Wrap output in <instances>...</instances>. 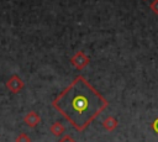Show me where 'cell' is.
Wrapping results in <instances>:
<instances>
[{
    "mask_svg": "<svg viewBox=\"0 0 158 142\" xmlns=\"http://www.w3.org/2000/svg\"><path fill=\"white\" fill-rule=\"evenodd\" d=\"M15 142H31V138H30L26 133H20V135L16 137Z\"/></svg>",
    "mask_w": 158,
    "mask_h": 142,
    "instance_id": "52a82bcc",
    "label": "cell"
},
{
    "mask_svg": "<svg viewBox=\"0 0 158 142\" xmlns=\"http://www.w3.org/2000/svg\"><path fill=\"white\" fill-rule=\"evenodd\" d=\"M6 86H7V88H9V89H10L12 93H19V91L22 89L23 83H22V80H21L19 77L14 75V77H11V78L7 80Z\"/></svg>",
    "mask_w": 158,
    "mask_h": 142,
    "instance_id": "7a4b0ae2",
    "label": "cell"
},
{
    "mask_svg": "<svg viewBox=\"0 0 158 142\" xmlns=\"http://www.w3.org/2000/svg\"><path fill=\"white\" fill-rule=\"evenodd\" d=\"M102 126H104L105 130L112 131V130H115V128L117 127V120L114 119L112 116H107V117L102 121Z\"/></svg>",
    "mask_w": 158,
    "mask_h": 142,
    "instance_id": "5b68a950",
    "label": "cell"
},
{
    "mask_svg": "<svg viewBox=\"0 0 158 142\" xmlns=\"http://www.w3.org/2000/svg\"><path fill=\"white\" fill-rule=\"evenodd\" d=\"M58 142H75V141H74L69 135H65V136H64V137H62Z\"/></svg>",
    "mask_w": 158,
    "mask_h": 142,
    "instance_id": "ba28073f",
    "label": "cell"
},
{
    "mask_svg": "<svg viewBox=\"0 0 158 142\" xmlns=\"http://www.w3.org/2000/svg\"><path fill=\"white\" fill-rule=\"evenodd\" d=\"M152 128H153V131H154L156 133H158V117L152 122Z\"/></svg>",
    "mask_w": 158,
    "mask_h": 142,
    "instance_id": "9c48e42d",
    "label": "cell"
},
{
    "mask_svg": "<svg viewBox=\"0 0 158 142\" xmlns=\"http://www.w3.org/2000/svg\"><path fill=\"white\" fill-rule=\"evenodd\" d=\"M51 132L53 133V135H56V136H60L63 132H64V126L60 123V122H54V123H52V126H51Z\"/></svg>",
    "mask_w": 158,
    "mask_h": 142,
    "instance_id": "8992f818",
    "label": "cell"
},
{
    "mask_svg": "<svg viewBox=\"0 0 158 142\" xmlns=\"http://www.w3.org/2000/svg\"><path fill=\"white\" fill-rule=\"evenodd\" d=\"M25 122L30 126V127H35L36 125H38V122H40V115L37 114V112H35V111H31V112H28L26 116H25Z\"/></svg>",
    "mask_w": 158,
    "mask_h": 142,
    "instance_id": "3957f363",
    "label": "cell"
},
{
    "mask_svg": "<svg viewBox=\"0 0 158 142\" xmlns=\"http://www.w3.org/2000/svg\"><path fill=\"white\" fill-rule=\"evenodd\" d=\"M72 63H73L78 69H80V68H83V67H85V65L88 64V58L85 57V54L78 53V54L74 56V58L72 59Z\"/></svg>",
    "mask_w": 158,
    "mask_h": 142,
    "instance_id": "277c9868",
    "label": "cell"
},
{
    "mask_svg": "<svg viewBox=\"0 0 158 142\" xmlns=\"http://www.w3.org/2000/svg\"><path fill=\"white\" fill-rule=\"evenodd\" d=\"M107 105V100L83 75H78L52 101V106L77 131H84Z\"/></svg>",
    "mask_w": 158,
    "mask_h": 142,
    "instance_id": "6da1fadb",
    "label": "cell"
}]
</instances>
